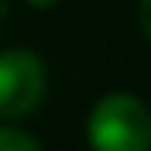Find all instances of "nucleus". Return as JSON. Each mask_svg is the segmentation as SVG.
<instances>
[{
    "label": "nucleus",
    "instance_id": "f257e3e1",
    "mask_svg": "<svg viewBox=\"0 0 151 151\" xmlns=\"http://www.w3.org/2000/svg\"><path fill=\"white\" fill-rule=\"evenodd\" d=\"M93 151H151V110L131 93H110L86 124Z\"/></svg>",
    "mask_w": 151,
    "mask_h": 151
},
{
    "label": "nucleus",
    "instance_id": "423d86ee",
    "mask_svg": "<svg viewBox=\"0 0 151 151\" xmlns=\"http://www.w3.org/2000/svg\"><path fill=\"white\" fill-rule=\"evenodd\" d=\"M4 17H7V0H0V24H4Z\"/></svg>",
    "mask_w": 151,
    "mask_h": 151
},
{
    "label": "nucleus",
    "instance_id": "7ed1b4c3",
    "mask_svg": "<svg viewBox=\"0 0 151 151\" xmlns=\"http://www.w3.org/2000/svg\"><path fill=\"white\" fill-rule=\"evenodd\" d=\"M0 151H41V144L17 127H0Z\"/></svg>",
    "mask_w": 151,
    "mask_h": 151
},
{
    "label": "nucleus",
    "instance_id": "20e7f679",
    "mask_svg": "<svg viewBox=\"0 0 151 151\" xmlns=\"http://www.w3.org/2000/svg\"><path fill=\"white\" fill-rule=\"evenodd\" d=\"M137 21H141V31L151 38V0H141L137 4Z\"/></svg>",
    "mask_w": 151,
    "mask_h": 151
},
{
    "label": "nucleus",
    "instance_id": "39448f33",
    "mask_svg": "<svg viewBox=\"0 0 151 151\" xmlns=\"http://www.w3.org/2000/svg\"><path fill=\"white\" fill-rule=\"evenodd\" d=\"M31 7H38V10H48V7H55L58 0H28Z\"/></svg>",
    "mask_w": 151,
    "mask_h": 151
},
{
    "label": "nucleus",
    "instance_id": "f03ea898",
    "mask_svg": "<svg viewBox=\"0 0 151 151\" xmlns=\"http://www.w3.org/2000/svg\"><path fill=\"white\" fill-rule=\"evenodd\" d=\"M45 96V65L35 52H0V120L31 113Z\"/></svg>",
    "mask_w": 151,
    "mask_h": 151
}]
</instances>
